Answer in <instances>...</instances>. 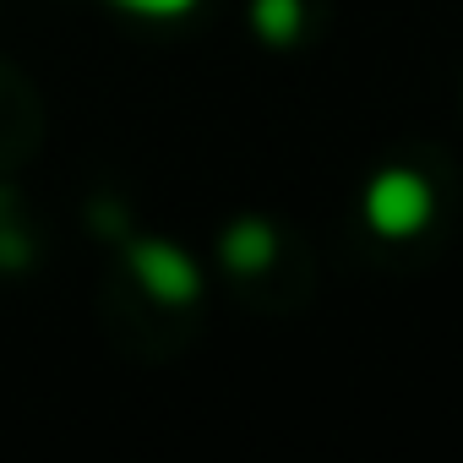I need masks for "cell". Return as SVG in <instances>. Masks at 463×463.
Listing matches in <instances>:
<instances>
[{"mask_svg": "<svg viewBox=\"0 0 463 463\" xmlns=\"http://www.w3.org/2000/svg\"><path fill=\"white\" fill-rule=\"evenodd\" d=\"M115 6H126L137 17H180V12L196 6V0H115Z\"/></svg>", "mask_w": 463, "mask_h": 463, "instance_id": "5", "label": "cell"}, {"mask_svg": "<svg viewBox=\"0 0 463 463\" xmlns=\"http://www.w3.org/2000/svg\"><path fill=\"white\" fill-rule=\"evenodd\" d=\"M251 23L268 44H289L300 33V0H251Z\"/></svg>", "mask_w": 463, "mask_h": 463, "instance_id": "4", "label": "cell"}, {"mask_svg": "<svg viewBox=\"0 0 463 463\" xmlns=\"http://www.w3.org/2000/svg\"><path fill=\"white\" fill-rule=\"evenodd\" d=\"M131 268H137V279H142L158 300H175V306L196 300V289H202L196 268H191L175 246H164V241H131Z\"/></svg>", "mask_w": 463, "mask_h": 463, "instance_id": "2", "label": "cell"}, {"mask_svg": "<svg viewBox=\"0 0 463 463\" xmlns=\"http://www.w3.org/2000/svg\"><path fill=\"white\" fill-rule=\"evenodd\" d=\"M223 262L235 268V273H257V268H268V257H273V229L262 223V218H241L235 229L223 235Z\"/></svg>", "mask_w": 463, "mask_h": 463, "instance_id": "3", "label": "cell"}, {"mask_svg": "<svg viewBox=\"0 0 463 463\" xmlns=\"http://www.w3.org/2000/svg\"><path fill=\"white\" fill-rule=\"evenodd\" d=\"M365 218L376 235H414V229L430 218V185L414 175V169H382L365 191Z\"/></svg>", "mask_w": 463, "mask_h": 463, "instance_id": "1", "label": "cell"}]
</instances>
